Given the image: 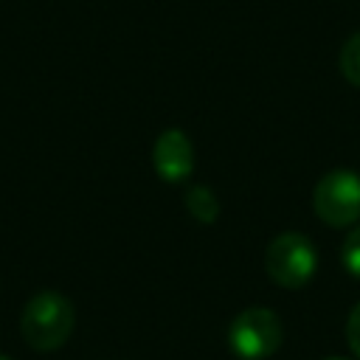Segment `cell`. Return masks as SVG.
I'll return each mask as SVG.
<instances>
[{"label":"cell","mask_w":360,"mask_h":360,"mask_svg":"<svg viewBox=\"0 0 360 360\" xmlns=\"http://www.w3.org/2000/svg\"><path fill=\"white\" fill-rule=\"evenodd\" d=\"M346 340H349V349L354 352V357H360V301H357L354 309L349 312V321H346Z\"/></svg>","instance_id":"cell-9"},{"label":"cell","mask_w":360,"mask_h":360,"mask_svg":"<svg viewBox=\"0 0 360 360\" xmlns=\"http://www.w3.org/2000/svg\"><path fill=\"white\" fill-rule=\"evenodd\" d=\"M152 166L166 183H186L194 174V146L177 127L163 129L152 146Z\"/></svg>","instance_id":"cell-5"},{"label":"cell","mask_w":360,"mask_h":360,"mask_svg":"<svg viewBox=\"0 0 360 360\" xmlns=\"http://www.w3.org/2000/svg\"><path fill=\"white\" fill-rule=\"evenodd\" d=\"M340 262H343V267H346L354 278H360V225H357V228H352V231H349V236L343 239Z\"/></svg>","instance_id":"cell-8"},{"label":"cell","mask_w":360,"mask_h":360,"mask_svg":"<svg viewBox=\"0 0 360 360\" xmlns=\"http://www.w3.org/2000/svg\"><path fill=\"white\" fill-rule=\"evenodd\" d=\"M73 323H76L73 304H70V298H65L56 290L37 292L22 307V315H20L22 340L31 349H37V352H53V349H59L70 338Z\"/></svg>","instance_id":"cell-1"},{"label":"cell","mask_w":360,"mask_h":360,"mask_svg":"<svg viewBox=\"0 0 360 360\" xmlns=\"http://www.w3.org/2000/svg\"><path fill=\"white\" fill-rule=\"evenodd\" d=\"M281 340V321L267 307H248L228 326V346L242 360H264L278 352Z\"/></svg>","instance_id":"cell-3"},{"label":"cell","mask_w":360,"mask_h":360,"mask_svg":"<svg viewBox=\"0 0 360 360\" xmlns=\"http://www.w3.org/2000/svg\"><path fill=\"white\" fill-rule=\"evenodd\" d=\"M0 360H11V357H6V354H0Z\"/></svg>","instance_id":"cell-10"},{"label":"cell","mask_w":360,"mask_h":360,"mask_svg":"<svg viewBox=\"0 0 360 360\" xmlns=\"http://www.w3.org/2000/svg\"><path fill=\"white\" fill-rule=\"evenodd\" d=\"M340 73L346 76L349 84L360 87V31L352 34L340 51Z\"/></svg>","instance_id":"cell-7"},{"label":"cell","mask_w":360,"mask_h":360,"mask_svg":"<svg viewBox=\"0 0 360 360\" xmlns=\"http://www.w3.org/2000/svg\"><path fill=\"white\" fill-rule=\"evenodd\" d=\"M312 208L332 228L354 225L360 219V174L349 169L323 174L312 191Z\"/></svg>","instance_id":"cell-4"},{"label":"cell","mask_w":360,"mask_h":360,"mask_svg":"<svg viewBox=\"0 0 360 360\" xmlns=\"http://www.w3.org/2000/svg\"><path fill=\"white\" fill-rule=\"evenodd\" d=\"M186 208L202 225H211L219 217V200L208 186H191L186 191Z\"/></svg>","instance_id":"cell-6"},{"label":"cell","mask_w":360,"mask_h":360,"mask_svg":"<svg viewBox=\"0 0 360 360\" xmlns=\"http://www.w3.org/2000/svg\"><path fill=\"white\" fill-rule=\"evenodd\" d=\"M315 267H318L315 245L298 231L278 233L264 250V270L270 281H276L284 290L304 287L315 276Z\"/></svg>","instance_id":"cell-2"},{"label":"cell","mask_w":360,"mask_h":360,"mask_svg":"<svg viewBox=\"0 0 360 360\" xmlns=\"http://www.w3.org/2000/svg\"><path fill=\"white\" fill-rule=\"evenodd\" d=\"M329 360H343V357H329Z\"/></svg>","instance_id":"cell-11"}]
</instances>
